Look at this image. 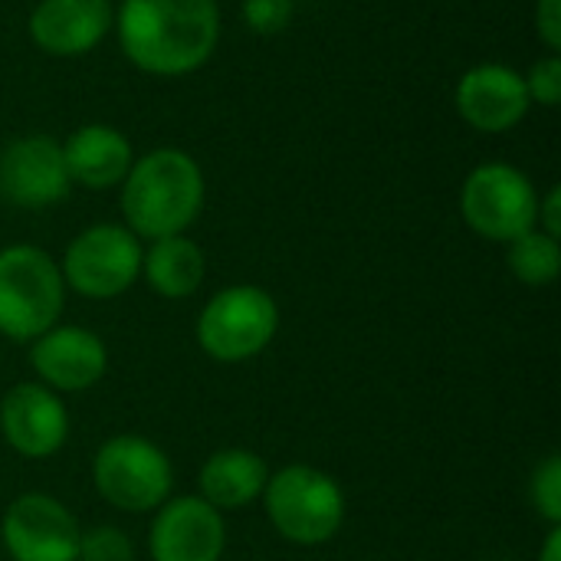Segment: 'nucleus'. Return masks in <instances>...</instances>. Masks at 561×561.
Segmentation results:
<instances>
[{
  "mask_svg": "<svg viewBox=\"0 0 561 561\" xmlns=\"http://www.w3.org/2000/svg\"><path fill=\"white\" fill-rule=\"evenodd\" d=\"M112 26L122 53L151 76H187L220 43L217 0H122Z\"/></svg>",
  "mask_w": 561,
  "mask_h": 561,
  "instance_id": "nucleus-1",
  "label": "nucleus"
},
{
  "mask_svg": "<svg viewBox=\"0 0 561 561\" xmlns=\"http://www.w3.org/2000/svg\"><path fill=\"white\" fill-rule=\"evenodd\" d=\"M122 187L125 227L138 240L184 233L204 210V171L184 148H154L131 161Z\"/></svg>",
  "mask_w": 561,
  "mask_h": 561,
  "instance_id": "nucleus-2",
  "label": "nucleus"
},
{
  "mask_svg": "<svg viewBox=\"0 0 561 561\" xmlns=\"http://www.w3.org/2000/svg\"><path fill=\"white\" fill-rule=\"evenodd\" d=\"M66 309V283L59 263L33 247L13 243L0 250V335L10 342H33L53 325Z\"/></svg>",
  "mask_w": 561,
  "mask_h": 561,
  "instance_id": "nucleus-3",
  "label": "nucleus"
},
{
  "mask_svg": "<svg viewBox=\"0 0 561 561\" xmlns=\"http://www.w3.org/2000/svg\"><path fill=\"white\" fill-rule=\"evenodd\" d=\"M270 526L293 546H325L345 523V493L325 470L293 463L276 470L263 490Z\"/></svg>",
  "mask_w": 561,
  "mask_h": 561,
  "instance_id": "nucleus-4",
  "label": "nucleus"
},
{
  "mask_svg": "<svg viewBox=\"0 0 561 561\" xmlns=\"http://www.w3.org/2000/svg\"><path fill=\"white\" fill-rule=\"evenodd\" d=\"M279 332V306L260 286H227L197 316V345L224 365H240L266 352Z\"/></svg>",
  "mask_w": 561,
  "mask_h": 561,
  "instance_id": "nucleus-5",
  "label": "nucleus"
},
{
  "mask_svg": "<svg viewBox=\"0 0 561 561\" xmlns=\"http://www.w3.org/2000/svg\"><path fill=\"white\" fill-rule=\"evenodd\" d=\"M92 483L99 496L122 513H154L171 500L174 467L158 444L118 434L95 450Z\"/></svg>",
  "mask_w": 561,
  "mask_h": 561,
  "instance_id": "nucleus-6",
  "label": "nucleus"
},
{
  "mask_svg": "<svg viewBox=\"0 0 561 561\" xmlns=\"http://www.w3.org/2000/svg\"><path fill=\"white\" fill-rule=\"evenodd\" d=\"M460 214L477 237L510 243L536 227L539 194L526 171L506 161H486L467 174L460 187Z\"/></svg>",
  "mask_w": 561,
  "mask_h": 561,
  "instance_id": "nucleus-7",
  "label": "nucleus"
},
{
  "mask_svg": "<svg viewBox=\"0 0 561 561\" xmlns=\"http://www.w3.org/2000/svg\"><path fill=\"white\" fill-rule=\"evenodd\" d=\"M59 273L85 299H115L141 276V240L122 224H92L69 240Z\"/></svg>",
  "mask_w": 561,
  "mask_h": 561,
  "instance_id": "nucleus-8",
  "label": "nucleus"
},
{
  "mask_svg": "<svg viewBox=\"0 0 561 561\" xmlns=\"http://www.w3.org/2000/svg\"><path fill=\"white\" fill-rule=\"evenodd\" d=\"M0 542L13 561H79L82 529L56 496L23 493L0 519Z\"/></svg>",
  "mask_w": 561,
  "mask_h": 561,
  "instance_id": "nucleus-9",
  "label": "nucleus"
},
{
  "mask_svg": "<svg viewBox=\"0 0 561 561\" xmlns=\"http://www.w3.org/2000/svg\"><path fill=\"white\" fill-rule=\"evenodd\" d=\"M72 191L62 145L49 135H23L0 148V197L23 210L59 204Z\"/></svg>",
  "mask_w": 561,
  "mask_h": 561,
  "instance_id": "nucleus-10",
  "label": "nucleus"
},
{
  "mask_svg": "<svg viewBox=\"0 0 561 561\" xmlns=\"http://www.w3.org/2000/svg\"><path fill=\"white\" fill-rule=\"evenodd\" d=\"M0 434L26 460L53 457L69 437V411L56 391L39 381L13 385L0 401Z\"/></svg>",
  "mask_w": 561,
  "mask_h": 561,
  "instance_id": "nucleus-11",
  "label": "nucleus"
},
{
  "mask_svg": "<svg viewBox=\"0 0 561 561\" xmlns=\"http://www.w3.org/2000/svg\"><path fill=\"white\" fill-rule=\"evenodd\" d=\"M227 549V523L201 496H178L154 510L148 533L151 561H220Z\"/></svg>",
  "mask_w": 561,
  "mask_h": 561,
  "instance_id": "nucleus-12",
  "label": "nucleus"
},
{
  "mask_svg": "<svg viewBox=\"0 0 561 561\" xmlns=\"http://www.w3.org/2000/svg\"><path fill=\"white\" fill-rule=\"evenodd\" d=\"M30 368L36 371L39 385L62 394L89 391L108 371V348L105 342L79 325H53L39 339L30 342Z\"/></svg>",
  "mask_w": 561,
  "mask_h": 561,
  "instance_id": "nucleus-13",
  "label": "nucleus"
},
{
  "mask_svg": "<svg viewBox=\"0 0 561 561\" xmlns=\"http://www.w3.org/2000/svg\"><path fill=\"white\" fill-rule=\"evenodd\" d=\"M454 105L470 128L483 135H503L526 118L533 102L523 72L503 62H480L460 76Z\"/></svg>",
  "mask_w": 561,
  "mask_h": 561,
  "instance_id": "nucleus-14",
  "label": "nucleus"
},
{
  "mask_svg": "<svg viewBox=\"0 0 561 561\" xmlns=\"http://www.w3.org/2000/svg\"><path fill=\"white\" fill-rule=\"evenodd\" d=\"M115 7L108 0H39L26 20V33L46 56H85L112 30Z\"/></svg>",
  "mask_w": 561,
  "mask_h": 561,
  "instance_id": "nucleus-15",
  "label": "nucleus"
},
{
  "mask_svg": "<svg viewBox=\"0 0 561 561\" xmlns=\"http://www.w3.org/2000/svg\"><path fill=\"white\" fill-rule=\"evenodd\" d=\"M62 161L72 184L89 191L118 187L135 161L131 141L115 125H82L62 141Z\"/></svg>",
  "mask_w": 561,
  "mask_h": 561,
  "instance_id": "nucleus-16",
  "label": "nucleus"
},
{
  "mask_svg": "<svg viewBox=\"0 0 561 561\" xmlns=\"http://www.w3.org/2000/svg\"><path fill=\"white\" fill-rule=\"evenodd\" d=\"M270 467L260 454L243 447H227L207 457L201 467V500L217 513H240L263 496Z\"/></svg>",
  "mask_w": 561,
  "mask_h": 561,
  "instance_id": "nucleus-17",
  "label": "nucleus"
},
{
  "mask_svg": "<svg viewBox=\"0 0 561 561\" xmlns=\"http://www.w3.org/2000/svg\"><path fill=\"white\" fill-rule=\"evenodd\" d=\"M204 273H207L204 250L184 233L151 240V247L141 253V276L161 299L178 302L194 296L204 283Z\"/></svg>",
  "mask_w": 561,
  "mask_h": 561,
  "instance_id": "nucleus-18",
  "label": "nucleus"
},
{
  "mask_svg": "<svg viewBox=\"0 0 561 561\" xmlns=\"http://www.w3.org/2000/svg\"><path fill=\"white\" fill-rule=\"evenodd\" d=\"M506 266L526 286H549L561 273V247L539 227L506 243Z\"/></svg>",
  "mask_w": 561,
  "mask_h": 561,
  "instance_id": "nucleus-19",
  "label": "nucleus"
},
{
  "mask_svg": "<svg viewBox=\"0 0 561 561\" xmlns=\"http://www.w3.org/2000/svg\"><path fill=\"white\" fill-rule=\"evenodd\" d=\"M533 506L549 526H561V457H546L533 473Z\"/></svg>",
  "mask_w": 561,
  "mask_h": 561,
  "instance_id": "nucleus-20",
  "label": "nucleus"
},
{
  "mask_svg": "<svg viewBox=\"0 0 561 561\" xmlns=\"http://www.w3.org/2000/svg\"><path fill=\"white\" fill-rule=\"evenodd\" d=\"M79 561H135V542L115 526H95L82 533Z\"/></svg>",
  "mask_w": 561,
  "mask_h": 561,
  "instance_id": "nucleus-21",
  "label": "nucleus"
},
{
  "mask_svg": "<svg viewBox=\"0 0 561 561\" xmlns=\"http://www.w3.org/2000/svg\"><path fill=\"white\" fill-rule=\"evenodd\" d=\"M240 13L253 33L273 36V33H283L289 26V20L296 13V0H243Z\"/></svg>",
  "mask_w": 561,
  "mask_h": 561,
  "instance_id": "nucleus-22",
  "label": "nucleus"
},
{
  "mask_svg": "<svg viewBox=\"0 0 561 561\" xmlns=\"http://www.w3.org/2000/svg\"><path fill=\"white\" fill-rule=\"evenodd\" d=\"M529 102H539L546 108H556L561 102V59L559 53H549L546 59H536L529 72L523 76Z\"/></svg>",
  "mask_w": 561,
  "mask_h": 561,
  "instance_id": "nucleus-23",
  "label": "nucleus"
},
{
  "mask_svg": "<svg viewBox=\"0 0 561 561\" xmlns=\"http://www.w3.org/2000/svg\"><path fill=\"white\" fill-rule=\"evenodd\" d=\"M536 33L539 39L559 53L561 49V0H536Z\"/></svg>",
  "mask_w": 561,
  "mask_h": 561,
  "instance_id": "nucleus-24",
  "label": "nucleus"
},
{
  "mask_svg": "<svg viewBox=\"0 0 561 561\" xmlns=\"http://www.w3.org/2000/svg\"><path fill=\"white\" fill-rule=\"evenodd\" d=\"M536 227L549 237H561V191L559 184L549 187L546 197H539V214H536Z\"/></svg>",
  "mask_w": 561,
  "mask_h": 561,
  "instance_id": "nucleus-25",
  "label": "nucleus"
},
{
  "mask_svg": "<svg viewBox=\"0 0 561 561\" xmlns=\"http://www.w3.org/2000/svg\"><path fill=\"white\" fill-rule=\"evenodd\" d=\"M539 561H561V526H552L546 542H542V552H539Z\"/></svg>",
  "mask_w": 561,
  "mask_h": 561,
  "instance_id": "nucleus-26",
  "label": "nucleus"
},
{
  "mask_svg": "<svg viewBox=\"0 0 561 561\" xmlns=\"http://www.w3.org/2000/svg\"><path fill=\"white\" fill-rule=\"evenodd\" d=\"M108 3H115V0H108ZM118 3H122V0H118Z\"/></svg>",
  "mask_w": 561,
  "mask_h": 561,
  "instance_id": "nucleus-27",
  "label": "nucleus"
}]
</instances>
